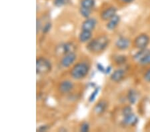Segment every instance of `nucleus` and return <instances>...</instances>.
I'll use <instances>...</instances> for the list:
<instances>
[{
    "label": "nucleus",
    "instance_id": "obj_27",
    "mask_svg": "<svg viewBox=\"0 0 150 132\" xmlns=\"http://www.w3.org/2000/svg\"><path fill=\"white\" fill-rule=\"evenodd\" d=\"M42 28L43 26L42 25V22H41L40 20L37 19V20H36V32H37V34L42 30Z\"/></svg>",
    "mask_w": 150,
    "mask_h": 132
},
{
    "label": "nucleus",
    "instance_id": "obj_11",
    "mask_svg": "<svg viewBox=\"0 0 150 132\" xmlns=\"http://www.w3.org/2000/svg\"><path fill=\"white\" fill-rule=\"evenodd\" d=\"M125 74V72L123 69H117L112 73V75L110 76V79L113 82L119 83L124 79Z\"/></svg>",
    "mask_w": 150,
    "mask_h": 132
},
{
    "label": "nucleus",
    "instance_id": "obj_4",
    "mask_svg": "<svg viewBox=\"0 0 150 132\" xmlns=\"http://www.w3.org/2000/svg\"><path fill=\"white\" fill-rule=\"evenodd\" d=\"M150 43L149 36L146 33H142L137 35L134 40V46L138 49H146Z\"/></svg>",
    "mask_w": 150,
    "mask_h": 132
},
{
    "label": "nucleus",
    "instance_id": "obj_8",
    "mask_svg": "<svg viewBox=\"0 0 150 132\" xmlns=\"http://www.w3.org/2000/svg\"><path fill=\"white\" fill-rule=\"evenodd\" d=\"M96 25L97 20L95 18H87L82 23L81 30L92 32L94 29L96 28Z\"/></svg>",
    "mask_w": 150,
    "mask_h": 132
},
{
    "label": "nucleus",
    "instance_id": "obj_5",
    "mask_svg": "<svg viewBox=\"0 0 150 132\" xmlns=\"http://www.w3.org/2000/svg\"><path fill=\"white\" fill-rule=\"evenodd\" d=\"M76 49V45L72 42H67L62 44L56 48V52L59 54H67L69 53L75 52Z\"/></svg>",
    "mask_w": 150,
    "mask_h": 132
},
{
    "label": "nucleus",
    "instance_id": "obj_32",
    "mask_svg": "<svg viewBox=\"0 0 150 132\" xmlns=\"http://www.w3.org/2000/svg\"><path fill=\"white\" fill-rule=\"evenodd\" d=\"M122 2H123V3H126V4H129L131 3V2H132L134 0H121Z\"/></svg>",
    "mask_w": 150,
    "mask_h": 132
},
{
    "label": "nucleus",
    "instance_id": "obj_1",
    "mask_svg": "<svg viewBox=\"0 0 150 132\" xmlns=\"http://www.w3.org/2000/svg\"><path fill=\"white\" fill-rule=\"evenodd\" d=\"M110 40L106 36L101 35L88 42L86 45V49L91 53L101 52L105 49V48L108 46Z\"/></svg>",
    "mask_w": 150,
    "mask_h": 132
},
{
    "label": "nucleus",
    "instance_id": "obj_21",
    "mask_svg": "<svg viewBox=\"0 0 150 132\" xmlns=\"http://www.w3.org/2000/svg\"><path fill=\"white\" fill-rule=\"evenodd\" d=\"M126 57L125 56H117V57H115V62L117 65H122L126 62Z\"/></svg>",
    "mask_w": 150,
    "mask_h": 132
},
{
    "label": "nucleus",
    "instance_id": "obj_29",
    "mask_svg": "<svg viewBox=\"0 0 150 132\" xmlns=\"http://www.w3.org/2000/svg\"><path fill=\"white\" fill-rule=\"evenodd\" d=\"M144 80L147 83H150V68L147 69L144 76Z\"/></svg>",
    "mask_w": 150,
    "mask_h": 132
},
{
    "label": "nucleus",
    "instance_id": "obj_12",
    "mask_svg": "<svg viewBox=\"0 0 150 132\" xmlns=\"http://www.w3.org/2000/svg\"><path fill=\"white\" fill-rule=\"evenodd\" d=\"M74 88V84L69 80H64L59 84V90L62 93H67L71 92Z\"/></svg>",
    "mask_w": 150,
    "mask_h": 132
},
{
    "label": "nucleus",
    "instance_id": "obj_2",
    "mask_svg": "<svg viewBox=\"0 0 150 132\" xmlns=\"http://www.w3.org/2000/svg\"><path fill=\"white\" fill-rule=\"evenodd\" d=\"M89 66L85 62H80L75 65L72 68L70 74L75 80H82L88 76L89 71Z\"/></svg>",
    "mask_w": 150,
    "mask_h": 132
},
{
    "label": "nucleus",
    "instance_id": "obj_30",
    "mask_svg": "<svg viewBox=\"0 0 150 132\" xmlns=\"http://www.w3.org/2000/svg\"><path fill=\"white\" fill-rule=\"evenodd\" d=\"M97 69H98V70L101 72V73H105V68H104V66H103L102 64H97Z\"/></svg>",
    "mask_w": 150,
    "mask_h": 132
},
{
    "label": "nucleus",
    "instance_id": "obj_9",
    "mask_svg": "<svg viewBox=\"0 0 150 132\" xmlns=\"http://www.w3.org/2000/svg\"><path fill=\"white\" fill-rule=\"evenodd\" d=\"M123 117H124V118L123 119V123L125 126H134L138 122V118H137V116L133 112Z\"/></svg>",
    "mask_w": 150,
    "mask_h": 132
},
{
    "label": "nucleus",
    "instance_id": "obj_19",
    "mask_svg": "<svg viewBox=\"0 0 150 132\" xmlns=\"http://www.w3.org/2000/svg\"><path fill=\"white\" fill-rule=\"evenodd\" d=\"M91 11H92V9L83 8V7H81L80 9H79V12H80L81 15L86 19L89 18V16H90L91 13Z\"/></svg>",
    "mask_w": 150,
    "mask_h": 132
},
{
    "label": "nucleus",
    "instance_id": "obj_14",
    "mask_svg": "<svg viewBox=\"0 0 150 132\" xmlns=\"http://www.w3.org/2000/svg\"><path fill=\"white\" fill-rule=\"evenodd\" d=\"M120 17L116 14L115 16L113 17L112 18H111L110 20H109L108 23L106 25V28H107L108 30L112 31L117 27V25H119L120 22Z\"/></svg>",
    "mask_w": 150,
    "mask_h": 132
},
{
    "label": "nucleus",
    "instance_id": "obj_10",
    "mask_svg": "<svg viewBox=\"0 0 150 132\" xmlns=\"http://www.w3.org/2000/svg\"><path fill=\"white\" fill-rule=\"evenodd\" d=\"M130 45V40L127 37H120L115 42V47L120 50L127 49Z\"/></svg>",
    "mask_w": 150,
    "mask_h": 132
},
{
    "label": "nucleus",
    "instance_id": "obj_13",
    "mask_svg": "<svg viewBox=\"0 0 150 132\" xmlns=\"http://www.w3.org/2000/svg\"><path fill=\"white\" fill-rule=\"evenodd\" d=\"M108 107V104L106 101H100L98 104H96L93 108L94 112L97 115H101L106 111Z\"/></svg>",
    "mask_w": 150,
    "mask_h": 132
},
{
    "label": "nucleus",
    "instance_id": "obj_23",
    "mask_svg": "<svg viewBox=\"0 0 150 132\" xmlns=\"http://www.w3.org/2000/svg\"><path fill=\"white\" fill-rule=\"evenodd\" d=\"M69 0H54V5L57 8H60L68 3Z\"/></svg>",
    "mask_w": 150,
    "mask_h": 132
},
{
    "label": "nucleus",
    "instance_id": "obj_16",
    "mask_svg": "<svg viewBox=\"0 0 150 132\" xmlns=\"http://www.w3.org/2000/svg\"><path fill=\"white\" fill-rule=\"evenodd\" d=\"M92 37V32L87 30H82L79 35V41L81 43L89 42Z\"/></svg>",
    "mask_w": 150,
    "mask_h": 132
},
{
    "label": "nucleus",
    "instance_id": "obj_6",
    "mask_svg": "<svg viewBox=\"0 0 150 132\" xmlns=\"http://www.w3.org/2000/svg\"><path fill=\"white\" fill-rule=\"evenodd\" d=\"M77 58V55L75 52L69 53V54H65L64 57H62L60 61L62 66L64 68H69L73 64Z\"/></svg>",
    "mask_w": 150,
    "mask_h": 132
},
{
    "label": "nucleus",
    "instance_id": "obj_18",
    "mask_svg": "<svg viewBox=\"0 0 150 132\" xmlns=\"http://www.w3.org/2000/svg\"><path fill=\"white\" fill-rule=\"evenodd\" d=\"M95 0H81V7L92 9L95 6Z\"/></svg>",
    "mask_w": 150,
    "mask_h": 132
},
{
    "label": "nucleus",
    "instance_id": "obj_20",
    "mask_svg": "<svg viewBox=\"0 0 150 132\" xmlns=\"http://www.w3.org/2000/svg\"><path fill=\"white\" fill-rule=\"evenodd\" d=\"M100 88H97L95 89V90H94L93 92L91 93V94L90 95V96H89V100H88L89 102L92 103L94 102V101H95V100L96 99V97L98 95L99 92H100Z\"/></svg>",
    "mask_w": 150,
    "mask_h": 132
},
{
    "label": "nucleus",
    "instance_id": "obj_25",
    "mask_svg": "<svg viewBox=\"0 0 150 132\" xmlns=\"http://www.w3.org/2000/svg\"><path fill=\"white\" fill-rule=\"evenodd\" d=\"M89 130V125L88 122H83L81 125L80 131L81 132H88Z\"/></svg>",
    "mask_w": 150,
    "mask_h": 132
},
{
    "label": "nucleus",
    "instance_id": "obj_26",
    "mask_svg": "<svg viewBox=\"0 0 150 132\" xmlns=\"http://www.w3.org/2000/svg\"><path fill=\"white\" fill-rule=\"evenodd\" d=\"M132 112H133L132 109L130 106H125V107L123 108L122 114L123 115V116H126V115L131 114V113H132Z\"/></svg>",
    "mask_w": 150,
    "mask_h": 132
},
{
    "label": "nucleus",
    "instance_id": "obj_24",
    "mask_svg": "<svg viewBox=\"0 0 150 132\" xmlns=\"http://www.w3.org/2000/svg\"><path fill=\"white\" fill-rule=\"evenodd\" d=\"M140 65H143V66H147V65H150V53L147 54V56L142 59L141 61L139 62Z\"/></svg>",
    "mask_w": 150,
    "mask_h": 132
},
{
    "label": "nucleus",
    "instance_id": "obj_3",
    "mask_svg": "<svg viewBox=\"0 0 150 132\" xmlns=\"http://www.w3.org/2000/svg\"><path fill=\"white\" fill-rule=\"evenodd\" d=\"M52 66L49 60L45 57H39L36 60V73L37 74H45L50 73Z\"/></svg>",
    "mask_w": 150,
    "mask_h": 132
},
{
    "label": "nucleus",
    "instance_id": "obj_7",
    "mask_svg": "<svg viewBox=\"0 0 150 132\" xmlns=\"http://www.w3.org/2000/svg\"><path fill=\"white\" fill-rule=\"evenodd\" d=\"M117 13V9L114 7H110L105 10L103 11L101 13V19L103 21H108L113 16L116 15Z\"/></svg>",
    "mask_w": 150,
    "mask_h": 132
},
{
    "label": "nucleus",
    "instance_id": "obj_28",
    "mask_svg": "<svg viewBox=\"0 0 150 132\" xmlns=\"http://www.w3.org/2000/svg\"><path fill=\"white\" fill-rule=\"evenodd\" d=\"M50 127L47 125H42L38 128L37 131L39 132H43V131H46L49 129Z\"/></svg>",
    "mask_w": 150,
    "mask_h": 132
},
{
    "label": "nucleus",
    "instance_id": "obj_22",
    "mask_svg": "<svg viewBox=\"0 0 150 132\" xmlns=\"http://www.w3.org/2000/svg\"><path fill=\"white\" fill-rule=\"evenodd\" d=\"M52 28V24L50 21H48V22L45 23V25L43 26L42 28V32L43 33H44V34H46V33H49L50 32L51 29Z\"/></svg>",
    "mask_w": 150,
    "mask_h": 132
},
{
    "label": "nucleus",
    "instance_id": "obj_31",
    "mask_svg": "<svg viewBox=\"0 0 150 132\" xmlns=\"http://www.w3.org/2000/svg\"><path fill=\"white\" fill-rule=\"evenodd\" d=\"M111 71H112V67H111V66H108L107 68H105V74L110 73V72H111Z\"/></svg>",
    "mask_w": 150,
    "mask_h": 132
},
{
    "label": "nucleus",
    "instance_id": "obj_15",
    "mask_svg": "<svg viewBox=\"0 0 150 132\" xmlns=\"http://www.w3.org/2000/svg\"><path fill=\"white\" fill-rule=\"evenodd\" d=\"M150 53V49H139V51L135 54L134 56H133V59L134 61L139 62L141 61L142 59H144L147 54Z\"/></svg>",
    "mask_w": 150,
    "mask_h": 132
},
{
    "label": "nucleus",
    "instance_id": "obj_17",
    "mask_svg": "<svg viewBox=\"0 0 150 132\" xmlns=\"http://www.w3.org/2000/svg\"><path fill=\"white\" fill-rule=\"evenodd\" d=\"M127 100L131 104H134L137 99V94L134 90H130L127 93Z\"/></svg>",
    "mask_w": 150,
    "mask_h": 132
}]
</instances>
